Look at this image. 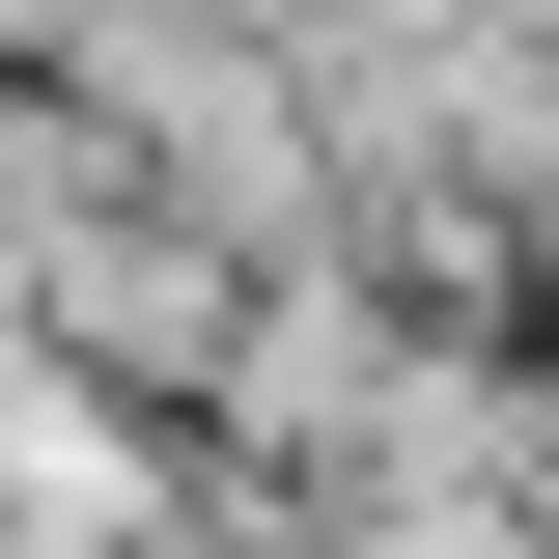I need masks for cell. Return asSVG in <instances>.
Returning <instances> with one entry per match:
<instances>
[{
  "mask_svg": "<svg viewBox=\"0 0 559 559\" xmlns=\"http://www.w3.org/2000/svg\"><path fill=\"white\" fill-rule=\"evenodd\" d=\"M392 308H364L336 252H280L252 280V336H224V448H280V476H364V448H392Z\"/></svg>",
  "mask_w": 559,
  "mask_h": 559,
  "instance_id": "6da1fadb",
  "label": "cell"
}]
</instances>
